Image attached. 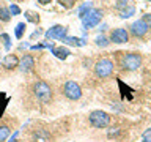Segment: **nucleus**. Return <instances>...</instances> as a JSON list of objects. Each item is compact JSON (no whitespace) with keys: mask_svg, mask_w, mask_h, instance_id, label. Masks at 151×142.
<instances>
[{"mask_svg":"<svg viewBox=\"0 0 151 142\" xmlns=\"http://www.w3.org/2000/svg\"><path fill=\"white\" fill-rule=\"evenodd\" d=\"M33 93L38 98V101L41 103H49L52 99V88L50 85L44 82V80H38V82L33 85Z\"/></svg>","mask_w":151,"mask_h":142,"instance_id":"1","label":"nucleus"},{"mask_svg":"<svg viewBox=\"0 0 151 142\" xmlns=\"http://www.w3.org/2000/svg\"><path fill=\"white\" fill-rule=\"evenodd\" d=\"M88 120H90V125L91 126L102 130V128L109 126V123H110V115H109L106 111H93V112H90Z\"/></svg>","mask_w":151,"mask_h":142,"instance_id":"2","label":"nucleus"},{"mask_svg":"<svg viewBox=\"0 0 151 142\" xmlns=\"http://www.w3.org/2000/svg\"><path fill=\"white\" fill-rule=\"evenodd\" d=\"M140 65H142V57L139 54H134V52L124 54L121 59V66L126 71H135L140 68Z\"/></svg>","mask_w":151,"mask_h":142,"instance_id":"3","label":"nucleus"},{"mask_svg":"<svg viewBox=\"0 0 151 142\" xmlns=\"http://www.w3.org/2000/svg\"><path fill=\"white\" fill-rule=\"evenodd\" d=\"M63 95L71 101H77L82 96V88L76 80H66L63 85Z\"/></svg>","mask_w":151,"mask_h":142,"instance_id":"4","label":"nucleus"},{"mask_svg":"<svg viewBox=\"0 0 151 142\" xmlns=\"http://www.w3.org/2000/svg\"><path fill=\"white\" fill-rule=\"evenodd\" d=\"M101 19H102V11L101 9L91 8L87 14H85V17L82 19V25H83V28H93L101 22Z\"/></svg>","mask_w":151,"mask_h":142,"instance_id":"5","label":"nucleus"},{"mask_svg":"<svg viewBox=\"0 0 151 142\" xmlns=\"http://www.w3.org/2000/svg\"><path fill=\"white\" fill-rule=\"evenodd\" d=\"M94 71L99 78H109L113 71V63L110 59H101L98 60V63L94 65Z\"/></svg>","mask_w":151,"mask_h":142,"instance_id":"6","label":"nucleus"},{"mask_svg":"<svg viewBox=\"0 0 151 142\" xmlns=\"http://www.w3.org/2000/svg\"><path fill=\"white\" fill-rule=\"evenodd\" d=\"M66 33H68V27L65 25H52L49 30H46V38L47 40H63V38L66 36Z\"/></svg>","mask_w":151,"mask_h":142,"instance_id":"7","label":"nucleus"},{"mask_svg":"<svg viewBox=\"0 0 151 142\" xmlns=\"http://www.w3.org/2000/svg\"><path fill=\"white\" fill-rule=\"evenodd\" d=\"M150 30V24L145 21V19H139V21H135L134 24L131 25V33L137 38H142L146 35V32Z\"/></svg>","mask_w":151,"mask_h":142,"instance_id":"8","label":"nucleus"},{"mask_svg":"<svg viewBox=\"0 0 151 142\" xmlns=\"http://www.w3.org/2000/svg\"><path fill=\"white\" fill-rule=\"evenodd\" d=\"M110 41L116 43V44H121V43H127L129 41V32L126 28H113L112 33H110Z\"/></svg>","mask_w":151,"mask_h":142,"instance_id":"9","label":"nucleus"},{"mask_svg":"<svg viewBox=\"0 0 151 142\" xmlns=\"http://www.w3.org/2000/svg\"><path fill=\"white\" fill-rule=\"evenodd\" d=\"M33 66H35V59H33V55L24 54V57L19 60V70H21L22 73H28V71L33 70Z\"/></svg>","mask_w":151,"mask_h":142,"instance_id":"10","label":"nucleus"},{"mask_svg":"<svg viewBox=\"0 0 151 142\" xmlns=\"http://www.w3.org/2000/svg\"><path fill=\"white\" fill-rule=\"evenodd\" d=\"M2 66L5 70H14V68H17V66H19V59L14 54H8V55L3 57Z\"/></svg>","mask_w":151,"mask_h":142,"instance_id":"11","label":"nucleus"},{"mask_svg":"<svg viewBox=\"0 0 151 142\" xmlns=\"http://www.w3.org/2000/svg\"><path fill=\"white\" fill-rule=\"evenodd\" d=\"M61 41H63V44H69V46H76V47L85 46V41L82 40V38H77V36H68L66 35Z\"/></svg>","mask_w":151,"mask_h":142,"instance_id":"12","label":"nucleus"},{"mask_svg":"<svg viewBox=\"0 0 151 142\" xmlns=\"http://www.w3.org/2000/svg\"><path fill=\"white\" fill-rule=\"evenodd\" d=\"M50 51H52V54H54L57 59H60V60H66V59H68V55L71 54L69 49H66V47H63V46H61V47H52Z\"/></svg>","mask_w":151,"mask_h":142,"instance_id":"13","label":"nucleus"},{"mask_svg":"<svg viewBox=\"0 0 151 142\" xmlns=\"http://www.w3.org/2000/svg\"><path fill=\"white\" fill-rule=\"evenodd\" d=\"M33 141L35 142H47L49 141V133L44 130H36L33 133Z\"/></svg>","mask_w":151,"mask_h":142,"instance_id":"14","label":"nucleus"},{"mask_svg":"<svg viewBox=\"0 0 151 142\" xmlns=\"http://www.w3.org/2000/svg\"><path fill=\"white\" fill-rule=\"evenodd\" d=\"M91 8H93V3L91 2H85L83 5H80V7L77 8V17L79 19H83L85 14H87Z\"/></svg>","mask_w":151,"mask_h":142,"instance_id":"15","label":"nucleus"},{"mask_svg":"<svg viewBox=\"0 0 151 142\" xmlns=\"http://www.w3.org/2000/svg\"><path fill=\"white\" fill-rule=\"evenodd\" d=\"M9 133H11V130H9L8 125H0V142H5L9 137Z\"/></svg>","mask_w":151,"mask_h":142,"instance_id":"16","label":"nucleus"},{"mask_svg":"<svg viewBox=\"0 0 151 142\" xmlns=\"http://www.w3.org/2000/svg\"><path fill=\"white\" fill-rule=\"evenodd\" d=\"M24 32H25V22H19L16 25V28H14V36H16L17 40H21Z\"/></svg>","mask_w":151,"mask_h":142,"instance_id":"17","label":"nucleus"},{"mask_svg":"<svg viewBox=\"0 0 151 142\" xmlns=\"http://www.w3.org/2000/svg\"><path fill=\"white\" fill-rule=\"evenodd\" d=\"M9 19H11V13H9V9L5 8V7H0V21H2V22H8Z\"/></svg>","mask_w":151,"mask_h":142,"instance_id":"18","label":"nucleus"},{"mask_svg":"<svg viewBox=\"0 0 151 142\" xmlns=\"http://www.w3.org/2000/svg\"><path fill=\"white\" fill-rule=\"evenodd\" d=\"M0 40L3 41L5 49L9 51V47H11V40H9V35H8V33H2V35H0Z\"/></svg>","mask_w":151,"mask_h":142,"instance_id":"19","label":"nucleus"},{"mask_svg":"<svg viewBox=\"0 0 151 142\" xmlns=\"http://www.w3.org/2000/svg\"><path fill=\"white\" fill-rule=\"evenodd\" d=\"M94 41H96V44H98V46H101V47H107V46H109V43H110L104 35L96 36V40H94Z\"/></svg>","mask_w":151,"mask_h":142,"instance_id":"20","label":"nucleus"},{"mask_svg":"<svg viewBox=\"0 0 151 142\" xmlns=\"http://www.w3.org/2000/svg\"><path fill=\"white\" fill-rule=\"evenodd\" d=\"M134 13H135V8L134 7H127L126 9H123V11H121V17L123 19H127V17H131Z\"/></svg>","mask_w":151,"mask_h":142,"instance_id":"21","label":"nucleus"},{"mask_svg":"<svg viewBox=\"0 0 151 142\" xmlns=\"http://www.w3.org/2000/svg\"><path fill=\"white\" fill-rule=\"evenodd\" d=\"M58 3H60L61 7H63V8L69 9V8H73V7H74L76 0H58Z\"/></svg>","mask_w":151,"mask_h":142,"instance_id":"22","label":"nucleus"},{"mask_svg":"<svg viewBox=\"0 0 151 142\" xmlns=\"http://www.w3.org/2000/svg\"><path fill=\"white\" fill-rule=\"evenodd\" d=\"M8 9H9V13H11V16H17V14H21V8H19L16 3H11L8 7Z\"/></svg>","mask_w":151,"mask_h":142,"instance_id":"23","label":"nucleus"},{"mask_svg":"<svg viewBox=\"0 0 151 142\" xmlns=\"http://www.w3.org/2000/svg\"><path fill=\"white\" fill-rule=\"evenodd\" d=\"M25 16H27V19H28L30 22H40V16H38L36 13L27 11V13H25Z\"/></svg>","mask_w":151,"mask_h":142,"instance_id":"24","label":"nucleus"},{"mask_svg":"<svg viewBox=\"0 0 151 142\" xmlns=\"http://www.w3.org/2000/svg\"><path fill=\"white\" fill-rule=\"evenodd\" d=\"M142 141L143 142H151V128L143 131V134H142Z\"/></svg>","mask_w":151,"mask_h":142,"instance_id":"25","label":"nucleus"},{"mask_svg":"<svg viewBox=\"0 0 151 142\" xmlns=\"http://www.w3.org/2000/svg\"><path fill=\"white\" fill-rule=\"evenodd\" d=\"M127 7H129V5H127V0H118V3H116V9H120V11H121L123 8L126 9Z\"/></svg>","mask_w":151,"mask_h":142,"instance_id":"26","label":"nucleus"},{"mask_svg":"<svg viewBox=\"0 0 151 142\" xmlns=\"http://www.w3.org/2000/svg\"><path fill=\"white\" fill-rule=\"evenodd\" d=\"M118 134H120V130H118V128H110V130H109V133H107L109 137H115V136H118Z\"/></svg>","mask_w":151,"mask_h":142,"instance_id":"27","label":"nucleus"},{"mask_svg":"<svg viewBox=\"0 0 151 142\" xmlns=\"http://www.w3.org/2000/svg\"><path fill=\"white\" fill-rule=\"evenodd\" d=\"M44 44H35V46H32V51H40V49H44Z\"/></svg>","mask_w":151,"mask_h":142,"instance_id":"28","label":"nucleus"},{"mask_svg":"<svg viewBox=\"0 0 151 142\" xmlns=\"http://www.w3.org/2000/svg\"><path fill=\"white\" fill-rule=\"evenodd\" d=\"M38 2H40L41 5H49V3L52 2V0H38Z\"/></svg>","mask_w":151,"mask_h":142,"instance_id":"29","label":"nucleus"},{"mask_svg":"<svg viewBox=\"0 0 151 142\" xmlns=\"http://www.w3.org/2000/svg\"><path fill=\"white\" fill-rule=\"evenodd\" d=\"M41 33H42L41 30H36V32H35V33H33V35H32V38H36V36H40Z\"/></svg>","mask_w":151,"mask_h":142,"instance_id":"30","label":"nucleus"},{"mask_svg":"<svg viewBox=\"0 0 151 142\" xmlns=\"http://www.w3.org/2000/svg\"><path fill=\"white\" fill-rule=\"evenodd\" d=\"M143 19H145L146 22H151V14H146V16H145Z\"/></svg>","mask_w":151,"mask_h":142,"instance_id":"31","label":"nucleus"},{"mask_svg":"<svg viewBox=\"0 0 151 142\" xmlns=\"http://www.w3.org/2000/svg\"><path fill=\"white\" fill-rule=\"evenodd\" d=\"M19 2H22V0H19Z\"/></svg>","mask_w":151,"mask_h":142,"instance_id":"32","label":"nucleus"}]
</instances>
